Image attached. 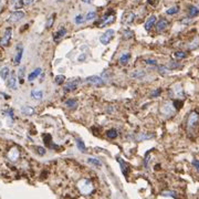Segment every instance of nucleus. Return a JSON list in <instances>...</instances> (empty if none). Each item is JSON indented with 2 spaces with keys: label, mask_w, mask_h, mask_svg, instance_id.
I'll return each mask as SVG.
<instances>
[{
  "label": "nucleus",
  "mask_w": 199,
  "mask_h": 199,
  "mask_svg": "<svg viewBox=\"0 0 199 199\" xmlns=\"http://www.w3.org/2000/svg\"><path fill=\"white\" fill-rule=\"evenodd\" d=\"M77 188L83 195H90L93 191V184L90 179H81L77 183Z\"/></svg>",
  "instance_id": "nucleus-1"
},
{
  "label": "nucleus",
  "mask_w": 199,
  "mask_h": 199,
  "mask_svg": "<svg viewBox=\"0 0 199 199\" xmlns=\"http://www.w3.org/2000/svg\"><path fill=\"white\" fill-rule=\"evenodd\" d=\"M11 37H12V28H7L5 30V33H3L2 38L0 39V46H7L9 44L10 40H11Z\"/></svg>",
  "instance_id": "nucleus-2"
},
{
  "label": "nucleus",
  "mask_w": 199,
  "mask_h": 199,
  "mask_svg": "<svg viewBox=\"0 0 199 199\" xmlns=\"http://www.w3.org/2000/svg\"><path fill=\"white\" fill-rule=\"evenodd\" d=\"M114 33H115V32H114L113 29H108L107 31H105L104 33L101 36V38H100V41H101L102 44H104V46L108 44V43L112 41V39H113Z\"/></svg>",
  "instance_id": "nucleus-3"
},
{
  "label": "nucleus",
  "mask_w": 199,
  "mask_h": 199,
  "mask_svg": "<svg viewBox=\"0 0 199 199\" xmlns=\"http://www.w3.org/2000/svg\"><path fill=\"white\" fill-rule=\"evenodd\" d=\"M198 121H199V116L198 114L196 112H191L188 117V121H187V126L189 127V129H193L195 126L198 124Z\"/></svg>",
  "instance_id": "nucleus-4"
},
{
  "label": "nucleus",
  "mask_w": 199,
  "mask_h": 199,
  "mask_svg": "<svg viewBox=\"0 0 199 199\" xmlns=\"http://www.w3.org/2000/svg\"><path fill=\"white\" fill-rule=\"evenodd\" d=\"M26 13L21 10H17V11H13L10 17L8 18V21L9 22H18L19 20H21L22 18H25Z\"/></svg>",
  "instance_id": "nucleus-5"
},
{
  "label": "nucleus",
  "mask_w": 199,
  "mask_h": 199,
  "mask_svg": "<svg viewBox=\"0 0 199 199\" xmlns=\"http://www.w3.org/2000/svg\"><path fill=\"white\" fill-rule=\"evenodd\" d=\"M77 81H79L77 79H74V80H70L69 82L65 83V85H64L65 92H72L74 90H77V85H79V82H77Z\"/></svg>",
  "instance_id": "nucleus-6"
},
{
  "label": "nucleus",
  "mask_w": 199,
  "mask_h": 199,
  "mask_svg": "<svg viewBox=\"0 0 199 199\" xmlns=\"http://www.w3.org/2000/svg\"><path fill=\"white\" fill-rule=\"evenodd\" d=\"M114 20H115V17H114V15H108V13H106V15H105L104 17H103V18L100 20V22H98V26H100V27H105V26L112 23Z\"/></svg>",
  "instance_id": "nucleus-7"
},
{
  "label": "nucleus",
  "mask_w": 199,
  "mask_h": 199,
  "mask_svg": "<svg viewBox=\"0 0 199 199\" xmlns=\"http://www.w3.org/2000/svg\"><path fill=\"white\" fill-rule=\"evenodd\" d=\"M87 83H91V84H94V85H102L104 83V80L102 77H98V75H91V77H87L85 80Z\"/></svg>",
  "instance_id": "nucleus-8"
},
{
  "label": "nucleus",
  "mask_w": 199,
  "mask_h": 199,
  "mask_svg": "<svg viewBox=\"0 0 199 199\" xmlns=\"http://www.w3.org/2000/svg\"><path fill=\"white\" fill-rule=\"evenodd\" d=\"M134 19H135V13L129 11V12H125L123 15L122 21H123V23H125V25H129V23H132V22L134 21Z\"/></svg>",
  "instance_id": "nucleus-9"
},
{
  "label": "nucleus",
  "mask_w": 199,
  "mask_h": 199,
  "mask_svg": "<svg viewBox=\"0 0 199 199\" xmlns=\"http://www.w3.org/2000/svg\"><path fill=\"white\" fill-rule=\"evenodd\" d=\"M156 25V15H150L149 18L147 19L146 21H145L144 23V28L146 31H149L152 28H153V26Z\"/></svg>",
  "instance_id": "nucleus-10"
},
{
  "label": "nucleus",
  "mask_w": 199,
  "mask_h": 199,
  "mask_svg": "<svg viewBox=\"0 0 199 199\" xmlns=\"http://www.w3.org/2000/svg\"><path fill=\"white\" fill-rule=\"evenodd\" d=\"M19 156H20V153H19V150L17 149L15 147L11 148V149L9 150V153H8V158H9L11 162H15V160L19 158Z\"/></svg>",
  "instance_id": "nucleus-11"
},
{
  "label": "nucleus",
  "mask_w": 199,
  "mask_h": 199,
  "mask_svg": "<svg viewBox=\"0 0 199 199\" xmlns=\"http://www.w3.org/2000/svg\"><path fill=\"white\" fill-rule=\"evenodd\" d=\"M167 26H168V21L164 18H162L160 20H158V21L156 22V29L158 32L165 30L166 28H167Z\"/></svg>",
  "instance_id": "nucleus-12"
},
{
  "label": "nucleus",
  "mask_w": 199,
  "mask_h": 199,
  "mask_svg": "<svg viewBox=\"0 0 199 199\" xmlns=\"http://www.w3.org/2000/svg\"><path fill=\"white\" fill-rule=\"evenodd\" d=\"M22 54H23V48H22L21 46H18V48H17V53H15V65L20 64L21 59H22Z\"/></svg>",
  "instance_id": "nucleus-13"
},
{
  "label": "nucleus",
  "mask_w": 199,
  "mask_h": 199,
  "mask_svg": "<svg viewBox=\"0 0 199 199\" xmlns=\"http://www.w3.org/2000/svg\"><path fill=\"white\" fill-rule=\"evenodd\" d=\"M65 34H67V29H65V28H60V29L54 33L53 39H54V41H58V40H60L61 38L64 37Z\"/></svg>",
  "instance_id": "nucleus-14"
},
{
  "label": "nucleus",
  "mask_w": 199,
  "mask_h": 199,
  "mask_svg": "<svg viewBox=\"0 0 199 199\" xmlns=\"http://www.w3.org/2000/svg\"><path fill=\"white\" fill-rule=\"evenodd\" d=\"M7 86H8L9 89H12V90L17 89V79H15V74H11V77H9L8 82H7Z\"/></svg>",
  "instance_id": "nucleus-15"
},
{
  "label": "nucleus",
  "mask_w": 199,
  "mask_h": 199,
  "mask_svg": "<svg viewBox=\"0 0 199 199\" xmlns=\"http://www.w3.org/2000/svg\"><path fill=\"white\" fill-rule=\"evenodd\" d=\"M41 72H42V70H41V67H38V69H36L34 71H32L30 74H29V77H28V80H29V82H32L34 79H37L38 77H39L40 74H41Z\"/></svg>",
  "instance_id": "nucleus-16"
},
{
  "label": "nucleus",
  "mask_w": 199,
  "mask_h": 199,
  "mask_svg": "<svg viewBox=\"0 0 199 199\" xmlns=\"http://www.w3.org/2000/svg\"><path fill=\"white\" fill-rule=\"evenodd\" d=\"M153 137H154L153 134H138L136 135V137L134 139L136 142H142V141H146V139H150V138Z\"/></svg>",
  "instance_id": "nucleus-17"
},
{
  "label": "nucleus",
  "mask_w": 199,
  "mask_h": 199,
  "mask_svg": "<svg viewBox=\"0 0 199 199\" xmlns=\"http://www.w3.org/2000/svg\"><path fill=\"white\" fill-rule=\"evenodd\" d=\"M199 15V9L196 6H189V9H188V15L189 18H194V17H197Z\"/></svg>",
  "instance_id": "nucleus-18"
},
{
  "label": "nucleus",
  "mask_w": 199,
  "mask_h": 199,
  "mask_svg": "<svg viewBox=\"0 0 199 199\" xmlns=\"http://www.w3.org/2000/svg\"><path fill=\"white\" fill-rule=\"evenodd\" d=\"M10 75V69L8 67H5L0 70V77L2 80H7Z\"/></svg>",
  "instance_id": "nucleus-19"
},
{
  "label": "nucleus",
  "mask_w": 199,
  "mask_h": 199,
  "mask_svg": "<svg viewBox=\"0 0 199 199\" xmlns=\"http://www.w3.org/2000/svg\"><path fill=\"white\" fill-rule=\"evenodd\" d=\"M21 112L25 115H32L34 113V110L32 106H29V105H25V106L21 107Z\"/></svg>",
  "instance_id": "nucleus-20"
},
{
  "label": "nucleus",
  "mask_w": 199,
  "mask_h": 199,
  "mask_svg": "<svg viewBox=\"0 0 199 199\" xmlns=\"http://www.w3.org/2000/svg\"><path fill=\"white\" fill-rule=\"evenodd\" d=\"M77 146L79 148V150H81L82 153H85L86 152V146L84 144V142L82 141V138L77 137Z\"/></svg>",
  "instance_id": "nucleus-21"
},
{
  "label": "nucleus",
  "mask_w": 199,
  "mask_h": 199,
  "mask_svg": "<svg viewBox=\"0 0 199 199\" xmlns=\"http://www.w3.org/2000/svg\"><path fill=\"white\" fill-rule=\"evenodd\" d=\"M129 59H131V54L129 53H124V54L119 57V63L122 65H125L129 61Z\"/></svg>",
  "instance_id": "nucleus-22"
},
{
  "label": "nucleus",
  "mask_w": 199,
  "mask_h": 199,
  "mask_svg": "<svg viewBox=\"0 0 199 199\" xmlns=\"http://www.w3.org/2000/svg\"><path fill=\"white\" fill-rule=\"evenodd\" d=\"M31 96L32 98L34 100H41L43 98V92L42 91H40V90H33L32 92H31Z\"/></svg>",
  "instance_id": "nucleus-23"
},
{
  "label": "nucleus",
  "mask_w": 199,
  "mask_h": 199,
  "mask_svg": "<svg viewBox=\"0 0 199 199\" xmlns=\"http://www.w3.org/2000/svg\"><path fill=\"white\" fill-rule=\"evenodd\" d=\"M65 105L70 108H75L77 106V101L75 98H69L67 102H65Z\"/></svg>",
  "instance_id": "nucleus-24"
},
{
  "label": "nucleus",
  "mask_w": 199,
  "mask_h": 199,
  "mask_svg": "<svg viewBox=\"0 0 199 199\" xmlns=\"http://www.w3.org/2000/svg\"><path fill=\"white\" fill-rule=\"evenodd\" d=\"M146 75V72L145 71H135L131 74V77H135V79H142V77H144Z\"/></svg>",
  "instance_id": "nucleus-25"
},
{
  "label": "nucleus",
  "mask_w": 199,
  "mask_h": 199,
  "mask_svg": "<svg viewBox=\"0 0 199 199\" xmlns=\"http://www.w3.org/2000/svg\"><path fill=\"white\" fill-rule=\"evenodd\" d=\"M117 160H118V164H119V166H121V169H122L123 174L126 176V174H127V166H126L125 162H124V160H123L121 157H118V158H117Z\"/></svg>",
  "instance_id": "nucleus-26"
},
{
  "label": "nucleus",
  "mask_w": 199,
  "mask_h": 199,
  "mask_svg": "<svg viewBox=\"0 0 199 199\" xmlns=\"http://www.w3.org/2000/svg\"><path fill=\"white\" fill-rule=\"evenodd\" d=\"M65 81V77L64 75H57V77H54V83L55 84H58V85H61V84H63Z\"/></svg>",
  "instance_id": "nucleus-27"
},
{
  "label": "nucleus",
  "mask_w": 199,
  "mask_h": 199,
  "mask_svg": "<svg viewBox=\"0 0 199 199\" xmlns=\"http://www.w3.org/2000/svg\"><path fill=\"white\" fill-rule=\"evenodd\" d=\"M54 18H55V15H54V13H53V15H51L49 17L48 21H46V29H50V28L52 27L53 22H54Z\"/></svg>",
  "instance_id": "nucleus-28"
},
{
  "label": "nucleus",
  "mask_w": 199,
  "mask_h": 199,
  "mask_svg": "<svg viewBox=\"0 0 199 199\" xmlns=\"http://www.w3.org/2000/svg\"><path fill=\"white\" fill-rule=\"evenodd\" d=\"M162 195H163V196H165V197H173V198H177V194L175 193V191H172V190L163 191Z\"/></svg>",
  "instance_id": "nucleus-29"
},
{
  "label": "nucleus",
  "mask_w": 199,
  "mask_h": 199,
  "mask_svg": "<svg viewBox=\"0 0 199 199\" xmlns=\"http://www.w3.org/2000/svg\"><path fill=\"white\" fill-rule=\"evenodd\" d=\"M106 135H107V137H110V138H115L117 136V131L116 129H108L106 132Z\"/></svg>",
  "instance_id": "nucleus-30"
},
{
  "label": "nucleus",
  "mask_w": 199,
  "mask_h": 199,
  "mask_svg": "<svg viewBox=\"0 0 199 199\" xmlns=\"http://www.w3.org/2000/svg\"><path fill=\"white\" fill-rule=\"evenodd\" d=\"M178 11H179V7L175 6V7H172V8H169V9H167L166 13H167V15H175V13H177Z\"/></svg>",
  "instance_id": "nucleus-31"
},
{
  "label": "nucleus",
  "mask_w": 199,
  "mask_h": 199,
  "mask_svg": "<svg viewBox=\"0 0 199 199\" xmlns=\"http://www.w3.org/2000/svg\"><path fill=\"white\" fill-rule=\"evenodd\" d=\"M174 57L176 59H185L187 57V53L184 51H177V52L174 53Z\"/></svg>",
  "instance_id": "nucleus-32"
},
{
  "label": "nucleus",
  "mask_w": 199,
  "mask_h": 199,
  "mask_svg": "<svg viewBox=\"0 0 199 199\" xmlns=\"http://www.w3.org/2000/svg\"><path fill=\"white\" fill-rule=\"evenodd\" d=\"M180 67L178 62H175V61H170L167 65V69H170V70H175V69H178V67Z\"/></svg>",
  "instance_id": "nucleus-33"
},
{
  "label": "nucleus",
  "mask_w": 199,
  "mask_h": 199,
  "mask_svg": "<svg viewBox=\"0 0 199 199\" xmlns=\"http://www.w3.org/2000/svg\"><path fill=\"white\" fill-rule=\"evenodd\" d=\"M23 75H25V67H20L18 71V77H19L20 83H23Z\"/></svg>",
  "instance_id": "nucleus-34"
},
{
  "label": "nucleus",
  "mask_w": 199,
  "mask_h": 199,
  "mask_svg": "<svg viewBox=\"0 0 199 199\" xmlns=\"http://www.w3.org/2000/svg\"><path fill=\"white\" fill-rule=\"evenodd\" d=\"M95 18H96V12H95V11H90V12H87V15H86L85 20L91 21V20H93V19H95Z\"/></svg>",
  "instance_id": "nucleus-35"
},
{
  "label": "nucleus",
  "mask_w": 199,
  "mask_h": 199,
  "mask_svg": "<svg viewBox=\"0 0 199 199\" xmlns=\"http://www.w3.org/2000/svg\"><path fill=\"white\" fill-rule=\"evenodd\" d=\"M87 162H89L90 164H93V165L96 166V167H101V166H102V163L100 162V160H98V159H95V158H89V159H87Z\"/></svg>",
  "instance_id": "nucleus-36"
},
{
  "label": "nucleus",
  "mask_w": 199,
  "mask_h": 199,
  "mask_svg": "<svg viewBox=\"0 0 199 199\" xmlns=\"http://www.w3.org/2000/svg\"><path fill=\"white\" fill-rule=\"evenodd\" d=\"M123 34H124V38H125V39H132V38L134 37V32H133L132 30H125Z\"/></svg>",
  "instance_id": "nucleus-37"
},
{
  "label": "nucleus",
  "mask_w": 199,
  "mask_h": 199,
  "mask_svg": "<svg viewBox=\"0 0 199 199\" xmlns=\"http://www.w3.org/2000/svg\"><path fill=\"white\" fill-rule=\"evenodd\" d=\"M83 21H84V18H83L82 15H79L75 17V23L77 25H81V23H83Z\"/></svg>",
  "instance_id": "nucleus-38"
},
{
  "label": "nucleus",
  "mask_w": 199,
  "mask_h": 199,
  "mask_svg": "<svg viewBox=\"0 0 199 199\" xmlns=\"http://www.w3.org/2000/svg\"><path fill=\"white\" fill-rule=\"evenodd\" d=\"M145 63L148 65H157V61L154 60V59H146L145 60Z\"/></svg>",
  "instance_id": "nucleus-39"
},
{
  "label": "nucleus",
  "mask_w": 199,
  "mask_h": 199,
  "mask_svg": "<svg viewBox=\"0 0 199 199\" xmlns=\"http://www.w3.org/2000/svg\"><path fill=\"white\" fill-rule=\"evenodd\" d=\"M37 152H38V154H39L40 156H43V155L46 154V149H44L43 147H41V146L37 147Z\"/></svg>",
  "instance_id": "nucleus-40"
},
{
  "label": "nucleus",
  "mask_w": 199,
  "mask_h": 199,
  "mask_svg": "<svg viewBox=\"0 0 199 199\" xmlns=\"http://www.w3.org/2000/svg\"><path fill=\"white\" fill-rule=\"evenodd\" d=\"M158 71L160 72V74H166V73H167V67H164V65H159V67H158Z\"/></svg>",
  "instance_id": "nucleus-41"
},
{
  "label": "nucleus",
  "mask_w": 199,
  "mask_h": 199,
  "mask_svg": "<svg viewBox=\"0 0 199 199\" xmlns=\"http://www.w3.org/2000/svg\"><path fill=\"white\" fill-rule=\"evenodd\" d=\"M160 93H162V90H160V89L154 90L153 92H152V96H153V98H157V96L160 95Z\"/></svg>",
  "instance_id": "nucleus-42"
},
{
  "label": "nucleus",
  "mask_w": 199,
  "mask_h": 199,
  "mask_svg": "<svg viewBox=\"0 0 199 199\" xmlns=\"http://www.w3.org/2000/svg\"><path fill=\"white\" fill-rule=\"evenodd\" d=\"M21 1L23 3V6H30L34 2V0H21Z\"/></svg>",
  "instance_id": "nucleus-43"
},
{
  "label": "nucleus",
  "mask_w": 199,
  "mask_h": 199,
  "mask_svg": "<svg viewBox=\"0 0 199 199\" xmlns=\"http://www.w3.org/2000/svg\"><path fill=\"white\" fill-rule=\"evenodd\" d=\"M193 166L199 172V160H198V159H194V160H193Z\"/></svg>",
  "instance_id": "nucleus-44"
},
{
  "label": "nucleus",
  "mask_w": 199,
  "mask_h": 199,
  "mask_svg": "<svg viewBox=\"0 0 199 199\" xmlns=\"http://www.w3.org/2000/svg\"><path fill=\"white\" fill-rule=\"evenodd\" d=\"M174 105H175V107H176V108L178 110V108H180V107L183 106V102H181V101L180 102H179V101H175L174 102Z\"/></svg>",
  "instance_id": "nucleus-45"
},
{
  "label": "nucleus",
  "mask_w": 199,
  "mask_h": 199,
  "mask_svg": "<svg viewBox=\"0 0 199 199\" xmlns=\"http://www.w3.org/2000/svg\"><path fill=\"white\" fill-rule=\"evenodd\" d=\"M148 160H149V153L146 154V157H145V160H144V164H145V167H147L148 166Z\"/></svg>",
  "instance_id": "nucleus-46"
},
{
  "label": "nucleus",
  "mask_w": 199,
  "mask_h": 199,
  "mask_svg": "<svg viewBox=\"0 0 199 199\" xmlns=\"http://www.w3.org/2000/svg\"><path fill=\"white\" fill-rule=\"evenodd\" d=\"M85 60V54H81V57L79 58V61L81 62V61H84Z\"/></svg>",
  "instance_id": "nucleus-47"
},
{
  "label": "nucleus",
  "mask_w": 199,
  "mask_h": 199,
  "mask_svg": "<svg viewBox=\"0 0 199 199\" xmlns=\"http://www.w3.org/2000/svg\"><path fill=\"white\" fill-rule=\"evenodd\" d=\"M189 22H190V19H184L183 20V23H185V25H188Z\"/></svg>",
  "instance_id": "nucleus-48"
},
{
  "label": "nucleus",
  "mask_w": 199,
  "mask_h": 199,
  "mask_svg": "<svg viewBox=\"0 0 199 199\" xmlns=\"http://www.w3.org/2000/svg\"><path fill=\"white\" fill-rule=\"evenodd\" d=\"M148 3H149V5H155V3H156V0H148Z\"/></svg>",
  "instance_id": "nucleus-49"
},
{
  "label": "nucleus",
  "mask_w": 199,
  "mask_h": 199,
  "mask_svg": "<svg viewBox=\"0 0 199 199\" xmlns=\"http://www.w3.org/2000/svg\"><path fill=\"white\" fill-rule=\"evenodd\" d=\"M82 1L85 3H91V0H82Z\"/></svg>",
  "instance_id": "nucleus-50"
},
{
  "label": "nucleus",
  "mask_w": 199,
  "mask_h": 199,
  "mask_svg": "<svg viewBox=\"0 0 199 199\" xmlns=\"http://www.w3.org/2000/svg\"><path fill=\"white\" fill-rule=\"evenodd\" d=\"M59 1H64V0H59Z\"/></svg>",
  "instance_id": "nucleus-51"
}]
</instances>
